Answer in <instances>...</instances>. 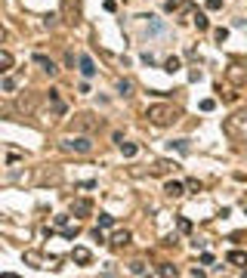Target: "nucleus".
Instances as JSON below:
<instances>
[{
    "mask_svg": "<svg viewBox=\"0 0 247 278\" xmlns=\"http://www.w3.org/2000/svg\"><path fill=\"white\" fill-rule=\"evenodd\" d=\"M195 28H198V31H207V28H210V19H207L204 13H195Z\"/></svg>",
    "mask_w": 247,
    "mask_h": 278,
    "instance_id": "412c9836",
    "label": "nucleus"
},
{
    "mask_svg": "<svg viewBox=\"0 0 247 278\" xmlns=\"http://www.w3.org/2000/svg\"><path fill=\"white\" fill-rule=\"evenodd\" d=\"M99 127H102V118H96L93 111H78V115L72 118V130H74V133H96Z\"/></svg>",
    "mask_w": 247,
    "mask_h": 278,
    "instance_id": "20e7f679",
    "label": "nucleus"
},
{
    "mask_svg": "<svg viewBox=\"0 0 247 278\" xmlns=\"http://www.w3.org/2000/svg\"><path fill=\"white\" fill-rule=\"evenodd\" d=\"M90 213H93V201H90V198H78V201L72 204V216L84 219V216H90Z\"/></svg>",
    "mask_w": 247,
    "mask_h": 278,
    "instance_id": "9b49d317",
    "label": "nucleus"
},
{
    "mask_svg": "<svg viewBox=\"0 0 247 278\" xmlns=\"http://www.w3.org/2000/svg\"><path fill=\"white\" fill-rule=\"evenodd\" d=\"M186 185H188V189H192V192H201V182H198V179H188Z\"/></svg>",
    "mask_w": 247,
    "mask_h": 278,
    "instance_id": "7c9ffc66",
    "label": "nucleus"
},
{
    "mask_svg": "<svg viewBox=\"0 0 247 278\" xmlns=\"http://www.w3.org/2000/svg\"><path fill=\"white\" fill-rule=\"evenodd\" d=\"M10 68H12V53L0 50V71H10Z\"/></svg>",
    "mask_w": 247,
    "mask_h": 278,
    "instance_id": "aec40b11",
    "label": "nucleus"
},
{
    "mask_svg": "<svg viewBox=\"0 0 247 278\" xmlns=\"http://www.w3.org/2000/svg\"><path fill=\"white\" fill-rule=\"evenodd\" d=\"M34 65H40V71H46V74H56L59 68H56V62H52V59H46V56H34Z\"/></svg>",
    "mask_w": 247,
    "mask_h": 278,
    "instance_id": "2eb2a0df",
    "label": "nucleus"
},
{
    "mask_svg": "<svg viewBox=\"0 0 247 278\" xmlns=\"http://www.w3.org/2000/svg\"><path fill=\"white\" fill-rule=\"evenodd\" d=\"M130 272L133 275H146V263H142V259H136V263H130Z\"/></svg>",
    "mask_w": 247,
    "mask_h": 278,
    "instance_id": "bb28decb",
    "label": "nucleus"
},
{
    "mask_svg": "<svg viewBox=\"0 0 247 278\" xmlns=\"http://www.w3.org/2000/svg\"><path fill=\"white\" fill-rule=\"evenodd\" d=\"M164 71H167V74H176V71H180V59H176V56H170V59L164 62Z\"/></svg>",
    "mask_w": 247,
    "mask_h": 278,
    "instance_id": "5701e85b",
    "label": "nucleus"
},
{
    "mask_svg": "<svg viewBox=\"0 0 247 278\" xmlns=\"http://www.w3.org/2000/svg\"><path fill=\"white\" fill-rule=\"evenodd\" d=\"M59 148L68 152V155H90L93 152V139H90V133H74V136H65L59 142Z\"/></svg>",
    "mask_w": 247,
    "mask_h": 278,
    "instance_id": "7ed1b4c3",
    "label": "nucleus"
},
{
    "mask_svg": "<svg viewBox=\"0 0 247 278\" xmlns=\"http://www.w3.org/2000/svg\"><path fill=\"white\" fill-rule=\"evenodd\" d=\"M222 133L235 142H247V105L232 111V115L222 121Z\"/></svg>",
    "mask_w": 247,
    "mask_h": 278,
    "instance_id": "f03ea898",
    "label": "nucleus"
},
{
    "mask_svg": "<svg viewBox=\"0 0 247 278\" xmlns=\"http://www.w3.org/2000/svg\"><path fill=\"white\" fill-rule=\"evenodd\" d=\"M173 170H180V164H176V161H167V158H158V161H152V167H148L152 176H167V173H173Z\"/></svg>",
    "mask_w": 247,
    "mask_h": 278,
    "instance_id": "6e6552de",
    "label": "nucleus"
},
{
    "mask_svg": "<svg viewBox=\"0 0 247 278\" xmlns=\"http://www.w3.org/2000/svg\"><path fill=\"white\" fill-rule=\"evenodd\" d=\"M78 65H80V74H84V78H93V74H96V65H93L90 56H80Z\"/></svg>",
    "mask_w": 247,
    "mask_h": 278,
    "instance_id": "f3484780",
    "label": "nucleus"
},
{
    "mask_svg": "<svg viewBox=\"0 0 247 278\" xmlns=\"http://www.w3.org/2000/svg\"><path fill=\"white\" fill-rule=\"evenodd\" d=\"M72 259H74V263H78V266H90V263H93V253H90V250H86V247H74V253H72Z\"/></svg>",
    "mask_w": 247,
    "mask_h": 278,
    "instance_id": "4468645a",
    "label": "nucleus"
},
{
    "mask_svg": "<svg viewBox=\"0 0 247 278\" xmlns=\"http://www.w3.org/2000/svg\"><path fill=\"white\" fill-rule=\"evenodd\" d=\"M118 93L120 96H130V81H118Z\"/></svg>",
    "mask_w": 247,
    "mask_h": 278,
    "instance_id": "cd10ccee",
    "label": "nucleus"
},
{
    "mask_svg": "<svg viewBox=\"0 0 247 278\" xmlns=\"http://www.w3.org/2000/svg\"><path fill=\"white\" fill-rule=\"evenodd\" d=\"M214 105H216L214 99H204V102H201V111H214Z\"/></svg>",
    "mask_w": 247,
    "mask_h": 278,
    "instance_id": "c756f323",
    "label": "nucleus"
},
{
    "mask_svg": "<svg viewBox=\"0 0 247 278\" xmlns=\"http://www.w3.org/2000/svg\"><path fill=\"white\" fill-rule=\"evenodd\" d=\"M46 105H50V111H52L56 118H62L65 111H68V105H65L62 96H59V90H50V93H46Z\"/></svg>",
    "mask_w": 247,
    "mask_h": 278,
    "instance_id": "1a4fd4ad",
    "label": "nucleus"
},
{
    "mask_svg": "<svg viewBox=\"0 0 247 278\" xmlns=\"http://www.w3.org/2000/svg\"><path fill=\"white\" fill-rule=\"evenodd\" d=\"M0 87H4V93H16L19 81H16V78H4V84H0Z\"/></svg>",
    "mask_w": 247,
    "mask_h": 278,
    "instance_id": "a878e982",
    "label": "nucleus"
},
{
    "mask_svg": "<svg viewBox=\"0 0 247 278\" xmlns=\"http://www.w3.org/2000/svg\"><path fill=\"white\" fill-rule=\"evenodd\" d=\"M114 226V216L112 213H99V229H112Z\"/></svg>",
    "mask_w": 247,
    "mask_h": 278,
    "instance_id": "393cba45",
    "label": "nucleus"
},
{
    "mask_svg": "<svg viewBox=\"0 0 247 278\" xmlns=\"http://www.w3.org/2000/svg\"><path fill=\"white\" fill-rule=\"evenodd\" d=\"M186 189H188V185L176 182V179H167V182H164V195H167V198H182V195H186Z\"/></svg>",
    "mask_w": 247,
    "mask_h": 278,
    "instance_id": "f8f14e48",
    "label": "nucleus"
},
{
    "mask_svg": "<svg viewBox=\"0 0 247 278\" xmlns=\"http://www.w3.org/2000/svg\"><path fill=\"white\" fill-rule=\"evenodd\" d=\"M226 37H228V31H226V28H216V41H220V44L226 41Z\"/></svg>",
    "mask_w": 247,
    "mask_h": 278,
    "instance_id": "2f4dec72",
    "label": "nucleus"
},
{
    "mask_svg": "<svg viewBox=\"0 0 247 278\" xmlns=\"http://www.w3.org/2000/svg\"><path fill=\"white\" fill-rule=\"evenodd\" d=\"M226 78L232 81L235 87H241L247 81V59L244 56H235V59H228V68H226Z\"/></svg>",
    "mask_w": 247,
    "mask_h": 278,
    "instance_id": "0eeeda50",
    "label": "nucleus"
},
{
    "mask_svg": "<svg viewBox=\"0 0 247 278\" xmlns=\"http://www.w3.org/2000/svg\"><path fill=\"white\" fill-rule=\"evenodd\" d=\"M59 179H62L59 170H40L38 173V182H59Z\"/></svg>",
    "mask_w": 247,
    "mask_h": 278,
    "instance_id": "a211bd4d",
    "label": "nucleus"
},
{
    "mask_svg": "<svg viewBox=\"0 0 247 278\" xmlns=\"http://www.w3.org/2000/svg\"><path fill=\"white\" fill-rule=\"evenodd\" d=\"M108 244H112L114 250H120V247H127V244H130V232H127V229H124V232H114V235L108 238Z\"/></svg>",
    "mask_w": 247,
    "mask_h": 278,
    "instance_id": "ddd939ff",
    "label": "nucleus"
},
{
    "mask_svg": "<svg viewBox=\"0 0 247 278\" xmlns=\"http://www.w3.org/2000/svg\"><path fill=\"white\" fill-rule=\"evenodd\" d=\"M16 108H19L25 118H31V115H34V108H38V96H34V93H22L19 102H16Z\"/></svg>",
    "mask_w": 247,
    "mask_h": 278,
    "instance_id": "9d476101",
    "label": "nucleus"
},
{
    "mask_svg": "<svg viewBox=\"0 0 247 278\" xmlns=\"http://www.w3.org/2000/svg\"><path fill=\"white\" fill-rule=\"evenodd\" d=\"M120 152H124V158H136L139 145H136V142H127V139H124V142H120Z\"/></svg>",
    "mask_w": 247,
    "mask_h": 278,
    "instance_id": "6ab92c4d",
    "label": "nucleus"
},
{
    "mask_svg": "<svg viewBox=\"0 0 247 278\" xmlns=\"http://www.w3.org/2000/svg\"><path fill=\"white\" fill-rule=\"evenodd\" d=\"M226 263H232V266H247V250H228V253H226Z\"/></svg>",
    "mask_w": 247,
    "mask_h": 278,
    "instance_id": "dca6fc26",
    "label": "nucleus"
},
{
    "mask_svg": "<svg viewBox=\"0 0 247 278\" xmlns=\"http://www.w3.org/2000/svg\"><path fill=\"white\" fill-rule=\"evenodd\" d=\"M204 7H207V10H222V0H207Z\"/></svg>",
    "mask_w": 247,
    "mask_h": 278,
    "instance_id": "c85d7f7f",
    "label": "nucleus"
},
{
    "mask_svg": "<svg viewBox=\"0 0 247 278\" xmlns=\"http://www.w3.org/2000/svg\"><path fill=\"white\" fill-rule=\"evenodd\" d=\"M158 275H161V278H176V266H170V263H161V266H158Z\"/></svg>",
    "mask_w": 247,
    "mask_h": 278,
    "instance_id": "4be33fe9",
    "label": "nucleus"
},
{
    "mask_svg": "<svg viewBox=\"0 0 247 278\" xmlns=\"http://www.w3.org/2000/svg\"><path fill=\"white\" fill-rule=\"evenodd\" d=\"M78 232H80V226H78V222H74V226H62V235H65L68 241H74V238H78Z\"/></svg>",
    "mask_w": 247,
    "mask_h": 278,
    "instance_id": "b1692460",
    "label": "nucleus"
},
{
    "mask_svg": "<svg viewBox=\"0 0 247 278\" xmlns=\"http://www.w3.org/2000/svg\"><path fill=\"white\" fill-rule=\"evenodd\" d=\"M146 121L154 124V127H173L180 121V108L170 105V102H152L146 108Z\"/></svg>",
    "mask_w": 247,
    "mask_h": 278,
    "instance_id": "f257e3e1",
    "label": "nucleus"
},
{
    "mask_svg": "<svg viewBox=\"0 0 247 278\" xmlns=\"http://www.w3.org/2000/svg\"><path fill=\"white\" fill-rule=\"evenodd\" d=\"M25 266H34V269H59V256H46V253H40V250H25Z\"/></svg>",
    "mask_w": 247,
    "mask_h": 278,
    "instance_id": "423d86ee",
    "label": "nucleus"
},
{
    "mask_svg": "<svg viewBox=\"0 0 247 278\" xmlns=\"http://www.w3.org/2000/svg\"><path fill=\"white\" fill-rule=\"evenodd\" d=\"M241 210H244V213H247V195H244V201H241Z\"/></svg>",
    "mask_w": 247,
    "mask_h": 278,
    "instance_id": "473e14b6",
    "label": "nucleus"
},
{
    "mask_svg": "<svg viewBox=\"0 0 247 278\" xmlns=\"http://www.w3.org/2000/svg\"><path fill=\"white\" fill-rule=\"evenodd\" d=\"M59 13L65 19V25H72V28H78L84 22V4H80V0H62Z\"/></svg>",
    "mask_w": 247,
    "mask_h": 278,
    "instance_id": "39448f33",
    "label": "nucleus"
}]
</instances>
